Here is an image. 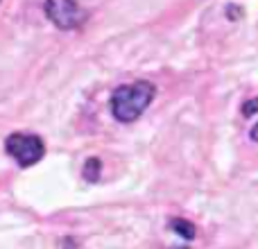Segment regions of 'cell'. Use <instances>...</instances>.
Here are the masks:
<instances>
[{"label":"cell","instance_id":"cell-1","mask_svg":"<svg viewBox=\"0 0 258 249\" xmlns=\"http://www.w3.org/2000/svg\"><path fill=\"white\" fill-rule=\"evenodd\" d=\"M154 84L152 82H134L120 86L111 95V113L118 122H134L154 100Z\"/></svg>","mask_w":258,"mask_h":249},{"label":"cell","instance_id":"cell-5","mask_svg":"<svg viewBox=\"0 0 258 249\" xmlns=\"http://www.w3.org/2000/svg\"><path fill=\"white\" fill-rule=\"evenodd\" d=\"M98 174H100V161L98 159H89L86 161V165H84V177L91 179V181H95Z\"/></svg>","mask_w":258,"mask_h":249},{"label":"cell","instance_id":"cell-3","mask_svg":"<svg viewBox=\"0 0 258 249\" xmlns=\"http://www.w3.org/2000/svg\"><path fill=\"white\" fill-rule=\"evenodd\" d=\"M45 14L59 30H73L84 21L77 0H45Z\"/></svg>","mask_w":258,"mask_h":249},{"label":"cell","instance_id":"cell-2","mask_svg":"<svg viewBox=\"0 0 258 249\" xmlns=\"http://www.w3.org/2000/svg\"><path fill=\"white\" fill-rule=\"evenodd\" d=\"M5 150L21 168H30V165L39 163L45 154L43 141L39 136H32V134H12L5 143Z\"/></svg>","mask_w":258,"mask_h":249},{"label":"cell","instance_id":"cell-4","mask_svg":"<svg viewBox=\"0 0 258 249\" xmlns=\"http://www.w3.org/2000/svg\"><path fill=\"white\" fill-rule=\"evenodd\" d=\"M170 229H174V231H177L181 238H186V240H192V238L197 236V229H195V224L186 222V220H181V218L172 220V222H170Z\"/></svg>","mask_w":258,"mask_h":249},{"label":"cell","instance_id":"cell-6","mask_svg":"<svg viewBox=\"0 0 258 249\" xmlns=\"http://www.w3.org/2000/svg\"><path fill=\"white\" fill-rule=\"evenodd\" d=\"M242 113H245L247 118L258 116V98L256 100H249V102H245V107H242Z\"/></svg>","mask_w":258,"mask_h":249}]
</instances>
